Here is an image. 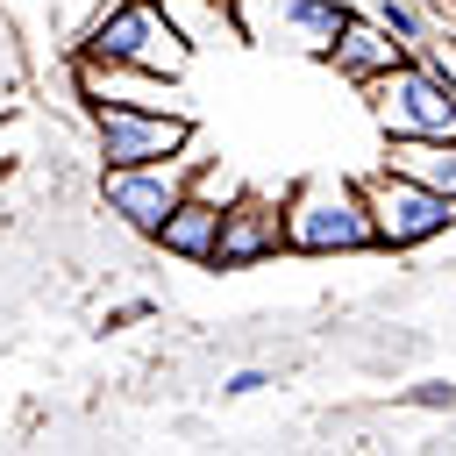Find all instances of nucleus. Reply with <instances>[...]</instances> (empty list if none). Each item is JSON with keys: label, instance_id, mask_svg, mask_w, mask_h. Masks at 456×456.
<instances>
[{"label": "nucleus", "instance_id": "nucleus-5", "mask_svg": "<svg viewBox=\"0 0 456 456\" xmlns=\"http://www.w3.org/2000/svg\"><path fill=\"white\" fill-rule=\"evenodd\" d=\"M285 249L306 256H342V249H370V214L349 185H306L285 207Z\"/></svg>", "mask_w": 456, "mask_h": 456}, {"label": "nucleus", "instance_id": "nucleus-10", "mask_svg": "<svg viewBox=\"0 0 456 456\" xmlns=\"http://www.w3.org/2000/svg\"><path fill=\"white\" fill-rule=\"evenodd\" d=\"M392 171L456 200V135H392Z\"/></svg>", "mask_w": 456, "mask_h": 456}, {"label": "nucleus", "instance_id": "nucleus-13", "mask_svg": "<svg viewBox=\"0 0 456 456\" xmlns=\"http://www.w3.org/2000/svg\"><path fill=\"white\" fill-rule=\"evenodd\" d=\"M256 385H271V378H264V370H235L221 392H235V399H242V392H256Z\"/></svg>", "mask_w": 456, "mask_h": 456}, {"label": "nucleus", "instance_id": "nucleus-2", "mask_svg": "<svg viewBox=\"0 0 456 456\" xmlns=\"http://www.w3.org/2000/svg\"><path fill=\"white\" fill-rule=\"evenodd\" d=\"M356 200H363V214H370V242H385V249H413V242H428V235H442V228L456 221V200L413 185V178L392 171V164H385L378 178H363Z\"/></svg>", "mask_w": 456, "mask_h": 456}, {"label": "nucleus", "instance_id": "nucleus-11", "mask_svg": "<svg viewBox=\"0 0 456 456\" xmlns=\"http://www.w3.org/2000/svg\"><path fill=\"white\" fill-rule=\"evenodd\" d=\"M157 14H164V21H171L185 43H192V50H200L207 36L242 43V36H235V7H228V0H157Z\"/></svg>", "mask_w": 456, "mask_h": 456}, {"label": "nucleus", "instance_id": "nucleus-1", "mask_svg": "<svg viewBox=\"0 0 456 456\" xmlns=\"http://www.w3.org/2000/svg\"><path fill=\"white\" fill-rule=\"evenodd\" d=\"M86 57L135 64V71H150V78H185L192 43L157 14V0H114V7H100V21L86 28Z\"/></svg>", "mask_w": 456, "mask_h": 456}, {"label": "nucleus", "instance_id": "nucleus-4", "mask_svg": "<svg viewBox=\"0 0 456 456\" xmlns=\"http://www.w3.org/2000/svg\"><path fill=\"white\" fill-rule=\"evenodd\" d=\"M93 135L107 164H157L192 150V121L178 107H121V100H93Z\"/></svg>", "mask_w": 456, "mask_h": 456}, {"label": "nucleus", "instance_id": "nucleus-7", "mask_svg": "<svg viewBox=\"0 0 456 456\" xmlns=\"http://www.w3.org/2000/svg\"><path fill=\"white\" fill-rule=\"evenodd\" d=\"M285 249V207L271 200H228L221 207V235H214V264H264Z\"/></svg>", "mask_w": 456, "mask_h": 456}, {"label": "nucleus", "instance_id": "nucleus-6", "mask_svg": "<svg viewBox=\"0 0 456 456\" xmlns=\"http://www.w3.org/2000/svg\"><path fill=\"white\" fill-rule=\"evenodd\" d=\"M185 185H192V157H185V150H178V157H157V164H107L100 207H107L114 221H128L135 235H157L164 207H171Z\"/></svg>", "mask_w": 456, "mask_h": 456}, {"label": "nucleus", "instance_id": "nucleus-12", "mask_svg": "<svg viewBox=\"0 0 456 456\" xmlns=\"http://www.w3.org/2000/svg\"><path fill=\"white\" fill-rule=\"evenodd\" d=\"M385 28H392L399 43H420V14H413V7H399V0H385Z\"/></svg>", "mask_w": 456, "mask_h": 456}, {"label": "nucleus", "instance_id": "nucleus-9", "mask_svg": "<svg viewBox=\"0 0 456 456\" xmlns=\"http://www.w3.org/2000/svg\"><path fill=\"white\" fill-rule=\"evenodd\" d=\"M328 57H335V71H349V78H378V71H392L399 57H406V43L385 28V21H349L342 14V28H335V43H328Z\"/></svg>", "mask_w": 456, "mask_h": 456}, {"label": "nucleus", "instance_id": "nucleus-3", "mask_svg": "<svg viewBox=\"0 0 456 456\" xmlns=\"http://www.w3.org/2000/svg\"><path fill=\"white\" fill-rule=\"evenodd\" d=\"M370 114L385 135H456V93L428 64H392L370 78Z\"/></svg>", "mask_w": 456, "mask_h": 456}, {"label": "nucleus", "instance_id": "nucleus-8", "mask_svg": "<svg viewBox=\"0 0 456 456\" xmlns=\"http://www.w3.org/2000/svg\"><path fill=\"white\" fill-rule=\"evenodd\" d=\"M214 235H221V200L214 192H178L171 207H164V221H157V242L171 249V256H185V264H214Z\"/></svg>", "mask_w": 456, "mask_h": 456}]
</instances>
